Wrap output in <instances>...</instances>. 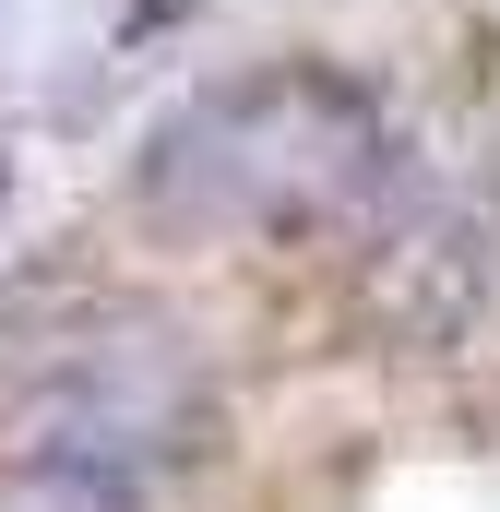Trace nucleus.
Instances as JSON below:
<instances>
[{
  "mask_svg": "<svg viewBox=\"0 0 500 512\" xmlns=\"http://www.w3.org/2000/svg\"><path fill=\"white\" fill-rule=\"evenodd\" d=\"M393 120L358 72L274 60L239 84H203L191 108L143 131V203L191 227H322L358 191H381Z\"/></svg>",
  "mask_w": 500,
  "mask_h": 512,
  "instance_id": "nucleus-1",
  "label": "nucleus"
},
{
  "mask_svg": "<svg viewBox=\"0 0 500 512\" xmlns=\"http://www.w3.org/2000/svg\"><path fill=\"white\" fill-rule=\"evenodd\" d=\"M215 453V393L167 346H60L0 405V501L24 512H155Z\"/></svg>",
  "mask_w": 500,
  "mask_h": 512,
  "instance_id": "nucleus-2",
  "label": "nucleus"
},
{
  "mask_svg": "<svg viewBox=\"0 0 500 512\" xmlns=\"http://www.w3.org/2000/svg\"><path fill=\"white\" fill-rule=\"evenodd\" d=\"M477 298H489V227H465V215H429L370 262V322L393 346H453L477 322Z\"/></svg>",
  "mask_w": 500,
  "mask_h": 512,
  "instance_id": "nucleus-3",
  "label": "nucleus"
},
{
  "mask_svg": "<svg viewBox=\"0 0 500 512\" xmlns=\"http://www.w3.org/2000/svg\"><path fill=\"white\" fill-rule=\"evenodd\" d=\"M0 203H12V155H0Z\"/></svg>",
  "mask_w": 500,
  "mask_h": 512,
  "instance_id": "nucleus-4",
  "label": "nucleus"
},
{
  "mask_svg": "<svg viewBox=\"0 0 500 512\" xmlns=\"http://www.w3.org/2000/svg\"><path fill=\"white\" fill-rule=\"evenodd\" d=\"M0 512H24V501H0Z\"/></svg>",
  "mask_w": 500,
  "mask_h": 512,
  "instance_id": "nucleus-5",
  "label": "nucleus"
}]
</instances>
